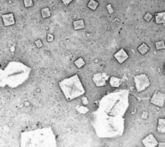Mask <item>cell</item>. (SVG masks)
<instances>
[{
	"mask_svg": "<svg viewBox=\"0 0 165 147\" xmlns=\"http://www.w3.org/2000/svg\"><path fill=\"white\" fill-rule=\"evenodd\" d=\"M56 140L51 127L21 132L20 146H55Z\"/></svg>",
	"mask_w": 165,
	"mask_h": 147,
	"instance_id": "6da1fadb",
	"label": "cell"
},
{
	"mask_svg": "<svg viewBox=\"0 0 165 147\" xmlns=\"http://www.w3.org/2000/svg\"><path fill=\"white\" fill-rule=\"evenodd\" d=\"M6 85L15 88L24 84L29 77L32 69L21 62L11 61L3 69Z\"/></svg>",
	"mask_w": 165,
	"mask_h": 147,
	"instance_id": "7a4b0ae2",
	"label": "cell"
},
{
	"mask_svg": "<svg viewBox=\"0 0 165 147\" xmlns=\"http://www.w3.org/2000/svg\"><path fill=\"white\" fill-rule=\"evenodd\" d=\"M59 86L68 101H72L86 93L78 74L60 81Z\"/></svg>",
	"mask_w": 165,
	"mask_h": 147,
	"instance_id": "3957f363",
	"label": "cell"
},
{
	"mask_svg": "<svg viewBox=\"0 0 165 147\" xmlns=\"http://www.w3.org/2000/svg\"><path fill=\"white\" fill-rule=\"evenodd\" d=\"M134 80L135 82V87L137 92H142L147 89L150 85L149 77L145 74H141L139 75L134 76Z\"/></svg>",
	"mask_w": 165,
	"mask_h": 147,
	"instance_id": "277c9868",
	"label": "cell"
},
{
	"mask_svg": "<svg viewBox=\"0 0 165 147\" xmlns=\"http://www.w3.org/2000/svg\"><path fill=\"white\" fill-rule=\"evenodd\" d=\"M150 103L159 107H163L165 103V94L160 91H155L150 99Z\"/></svg>",
	"mask_w": 165,
	"mask_h": 147,
	"instance_id": "5b68a950",
	"label": "cell"
},
{
	"mask_svg": "<svg viewBox=\"0 0 165 147\" xmlns=\"http://www.w3.org/2000/svg\"><path fill=\"white\" fill-rule=\"evenodd\" d=\"M109 78L106 73H96L94 74L93 81L97 87H104L106 85V80Z\"/></svg>",
	"mask_w": 165,
	"mask_h": 147,
	"instance_id": "8992f818",
	"label": "cell"
},
{
	"mask_svg": "<svg viewBox=\"0 0 165 147\" xmlns=\"http://www.w3.org/2000/svg\"><path fill=\"white\" fill-rule=\"evenodd\" d=\"M142 143L145 147H156L159 144L157 140L155 138L154 135L151 133L149 134L146 138L142 140Z\"/></svg>",
	"mask_w": 165,
	"mask_h": 147,
	"instance_id": "52a82bcc",
	"label": "cell"
},
{
	"mask_svg": "<svg viewBox=\"0 0 165 147\" xmlns=\"http://www.w3.org/2000/svg\"><path fill=\"white\" fill-rule=\"evenodd\" d=\"M114 57L116 59L117 61H118L120 64L123 63L125 62L127 59H129V57L128 54L126 53V52H125L123 48L119 50L118 52L115 53L114 55Z\"/></svg>",
	"mask_w": 165,
	"mask_h": 147,
	"instance_id": "ba28073f",
	"label": "cell"
},
{
	"mask_svg": "<svg viewBox=\"0 0 165 147\" xmlns=\"http://www.w3.org/2000/svg\"><path fill=\"white\" fill-rule=\"evenodd\" d=\"M2 19L5 27L13 26V25L15 24V19H14V16L13 13L4 14V15L2 16Z\"/></svg>",
	"mask_w": 165,
	"mask_h": 147,
	"instance_id": "9c48e42d",
	"label": "cell"
},
{
	"mask_svg": "<svg viewBox=\"0 0 165 147\" xmlns=\"http://www.w3.org/2000/svg\"><path fill=\"white\" fill-rule=\"evenodd\" d=\"M123 80L120 78L116 77H111L109 79V84L112 87L118 88L120 85H121Z\"/></svg>",
	"mask_w": 165,
	"mask_h": 147,
	"instance_id": "30bf717a",
	"label": "cell"
},
{
	"mask_svg": "<svg viewBox=\"0 0 165 147\" xmlns=\"http://www.w3.org/2000/svg\"><path fill=\"white\" fill-rule=\"evenodd\" d=\"M155 20L156 24H165V11L156 13L155 14Z\"/></svg>",
	"mask_w": 165,
	"mask_h": 147,
	"instance_id": "8fae6325",
	"label": "cell"
},
{
	"mask_svg": "<svg viewBox=\"0 0 165 147\" xmlns=\"http://www.w3.org/2000/svg\"><path fill=\"white\" fill-rule=\"evenodd\" d=\"M157 131L160 133H165V119H159L158 120Z\"/></svg>",
	"mask_w": 165,
	"mask_h": 147,
	"instance_id": "7c38bea8",
	"label": "cell"
},
{
	"mask_svg": "<svg viewBox=\"0 0 165 147\" xmlns=\"http://www.w3.org/2000/svg\"><path fill=\"white\" fill-rule=\"evenodd\" d=\"M73 25H74V28L75 30H81V29H84L85 27L84 21V20H82V19H81V20L74 21Z\"/></svg>",
	"mask_w": 165,
	"mask_h": 147,
	"instance_id": "4fadbf2b",
	"label": "cell"
},
{
	"mask_svg": "<svg viewBox=\"0 0 165 147\" xmlns=\"http://www.w3.org/2000/svg\"><path fill=\"white\" fill-rule=\"evenodd\" d=\"M137 50L139 51V52L141 54V55H144L146 54L150 50V48L148 47V46L146 44H145V43H143V44L140 45L139 47L137 48Z\"/></svg>",
	"mask_w": 165,
	"mask_h": 147,
	"instance_id": "5bb4252c",
	"label": "cell"
},
{
	"mask_svg": "<svg viewBox=\"0 0 165 147\" xmlns=\"http://www.w3.org/2000/svg\"><path fill=\"white\" fill-rule=\"evenodd\" d=\"M98 6V2L95 0H90L89 3L88 4V7L92 10H95Z\"/></svg>",
	"mask_w": 165,
	"mask_h": 147,
	"instance_id": "9a60e30c",
	"label": "cell"
},
{
	"mask_svg": "<svg viewBox=\"0 0 165 147\" xmlns=\"http://www.w3.org/2000/svg\"><path fill=\"white\" fill-rule=\"evenodd\" d=\"M41 16L43 19H46L51 16V12L48 8H45L41 9Z\"/></svg>",
	"mask_w": 165,
	"mask_h": 147,
	"instance_id": "2e32d148",
	"label": "cell"
},
{
	"mask_svg": "<svg viewBox=\"0 0 165 147\" xmlns=\"http://www.w3.org/2000/svg\"><path fill=\"white\" fill-rule=\"evenodd\" d=\"M6 86V82L5 80V75L3 69H0V88H4Z\"/></svg>",
	"mask_w": 165,
	"mask_h": 147,
	"instance_id": "e0dca14e",
	"label": "cell"
},
{
	"mask_svg": "<svg viewBox=\"0 0 165 147\" xmlns=\"http://www.w3.org/2000/svg\"><path fill=\"white\" fill-rule=\"evenodd\" d=\"M76 110L81 114H86L89 111V109H88V107L82 106V105H77V106L76 107Z\"/></svg>",
	"mask_w": 165,
	"mask_h": 147,
	"instance_id": "ac0fdd59",
	"label": "cell"
},
{
	"mask_svg": "<svg viewBox=\"0 0 165 147\" xmlns=\"http://www.w3.org/2000/svg\"><path fill=\"white\" fill-rule=\"evenodd\" d=\"M74 64L76 66V67L80 69V68H81L82 66H84L85 65V61L82 57H79V58H78L77 60L74 62Z\"/></svg>",
	"mask_w": 165,
	"mask_h": 147,
	"instance_id": "d6986e66",
	"label": "cell"
},
{
	"mask_svg": "<svg viewBox=\"0 0 165 147\" xmlns=\"http://www.w3.org/2000/svg\"><path fill=\"white\" fill-rule=\"evenodd\" d=\"M156 48L157 50H161V49H165V44L164 41H157L155 44Z\"/></svg>",
	"mask_w": 165,
	"mask_h": 147,
	"instance_id": "ffe728a7",
	"label": "cell"
},
{
	"mask_svg": "<svg viewBox=\"0 0 165 147\" xmlns=\"http://www.w3.org/2000/svg\"><path fill=\"white\" fill-rule=\"evenodd\" d=\"M24 3L25 8H29V7L33 6V0H24Z\"/></svg>",
	"mask_w": 165,
	"mask_h": 147,
	"instance_id": "44dd1931",
	"label": "cell"
},
{
	"mask_svg": "<svg viewBox=\"0 0 165 147\" xmlns=\"http://www.w3.org/2000/svg\"><path fill=\"white\" fill-rule=\"evenodd\" d=\"M152 18H153L152 14L150 13H147L145 15L144 19L147 21V22H149V21L151 20Z\"/></svg>",
	"mask_w": 165,
	"mask_h": 147,
	"instance_id": "7402d4cb",
	"label": "cell"
},
{
	"mask_svg": "<svg viewBox=\"0 0 165 147\" xmlns=\"http://www.w3.org/2000/svg\"><path fill=\"white\" fill-rule=\"evenodd\" d=\"M106 9H107L108 12H109V13H110V14H112L114 13V9H113L112 6L111 4H109V5H106Z\"/></svg>",
	"mask_w": 165,
	"mask_h": 147,
	"instance_id": "603a6c76",
	"label": "cell"
},
{
	"mask_svg": "<svg viewBox=\"0 0 165 147\" xmlns=\"http://www.w3.org/2000/svg\"><path fill=\"white\" fill-rule=\"evenodd\" d=\"M35 44H36V46H38V48H40L41 46H43V43H42V41L40 40V39L35 41Z\"/></svg>",
	"mask_w": 165,
	"mask_h": 147,
	"instance_id": "cb8c5ba5",
	"label": "cell"
},
{
	"mask_svg": "<svg viewBox=\"0 0 165 147\" xmlns=\"http://www.w3.org/2000/svg\"><path fill=\"white\" fill-rule=\"evenodd\" d=\"M61 1L63 2V3L65 5H68L70 2H71L73 0H61Z\"/></svg>",
	"mask_w": 165,
	"mask_h": 147,
	"instance_id": "d4e9b609",
	"label": "cell"
},
{
	"mask_svg": "<svg viewBox=\"0 0 165 147\" xmlns=\"http://www.w3.org/2000/svg\"><path fill=\"white\" fill-rule=\"evenodd\" d=\"M47 38H48V39H47L48 41H53V39H54V35H51V34H49V35H48Z\"/></svg>",
	"mask_w": 165,
	"mask_h": 147,
	"instance_id": "484cf974",
	"label": "cell"
},
{
	"mask_svg": "<svg viewBox=\"0 0 165 147\" xmlns=\"http://www.w3.org/2000/svg\"><path fill=\"white\" fill-rule=\"evenodd\" d=\"M82 102H83V103L84 104V105H87V104H88V100L86 97H83L82 98Z\"/></svg>",
	"mask_w": 165,
	"mask_h": 147,
	"instance_id": "4316f807",
	"label": "cell"
},
{
	"mask_svg": "<svg viewBox=\"0 0 165 147\" xmlns=\"http://www.w3.org/2000/svg\"><path fill=\"white\" fill-rule=\"evenodd\" d=\"M158 146L159 147H165V143H159Z\"/></svg>",
	"mask_w": 165,
	"mask_h": 147,
	"instance_id": "83f0119b",
	"label": "cell"
},
{
	"mask_svg": "<svg viewBox=\"0 0 165 147\" xmlns=\"http://www.w3.org/2000/svg\"><path fill=\"white\" fill-rule=\"evenodd\" d=\"M164 74H165V63H164Z\"/></svg>",
	"mask_w": 165,
	"mask_h": 147,
	"instance_id": "f1b7e54d",
	"label": "cell"
}]
</instances>
